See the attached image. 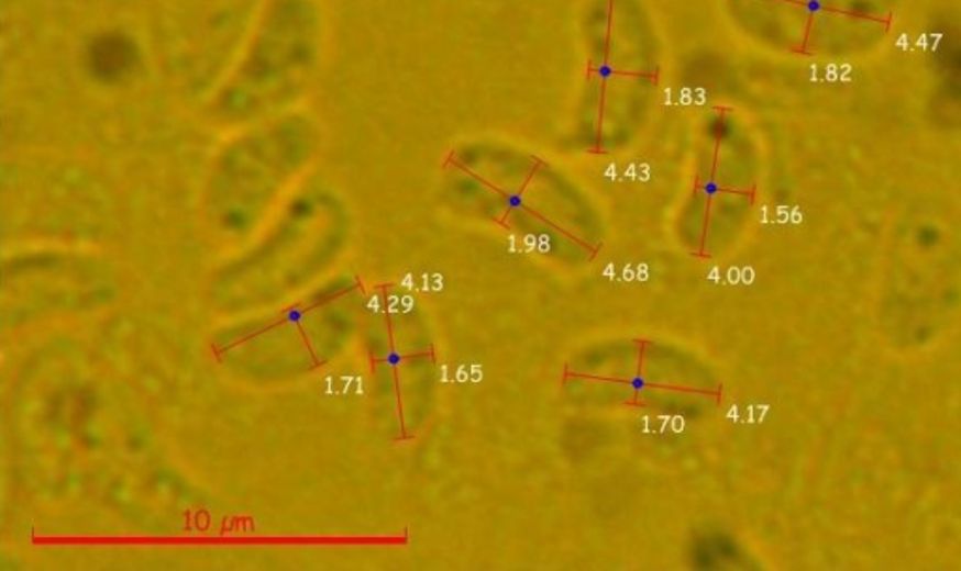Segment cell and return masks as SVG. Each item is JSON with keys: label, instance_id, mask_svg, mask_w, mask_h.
<instances>
[{"label": "cell", "instance_id": "obj_1", "mask_svg": "<svg viewBox=\"0 0 961 571\" xmlns=\"http://www.w3.org/2000/svg\"><path fill=\"white\" fill-rule=\"evenodd\" d=\"M314 31L316 21L307 4L288 0L267 23L252 60L244 66L243 83L254 77L257 87H263L273 100L278 92L276 85L291 83L297 74L305 76L314 55Z\"/></svg>", "mask_w": 961, "mask_h": 571}, {"label": "cell", "instance_id": "obj_2", "mask_svg": "<svg viewBox=\"0 0 961 571\" xmlns=\"http://www.w3.org/2000/svg\"><path fill=\"white\" fill-rule=\"evenodd\" d=\"M135 64V49L130 42L119 36L98 40L90 49V66L98 77L115 81L126 76Z\"/></svg>", "mask_w": 961, "mask_h": 571}, {"label": "cell", "instance_id": "obj_3", "mask_svg": "<svg viewBox=\"0 0 961 571\" xmlns=\"http://www.w3.org/2000/svg\"><path fill=\"white\" fill-rule=\"evenodd\" d=\"M507 206H509V209H522V206H524L522 195H517V193L509 195V198H507Z\"/></svg>", "mask_w": 961, "mask_h": 571}, {"label": "cell", "instance_id": "obj_4", "mask_svg": "<svg viewBox=\"0 0 961 571\" xmlns=\"http://www.w3.org/2000/svg\"><path fill=\"white\" fill-rule=\"evenodd\" d=\"M633 390H644L647 388V381L642 379V377H634L633 381L629 382Z\"/></svg>", "mask_w": 961, "mask_h": 571}, {"label": "cell", "instance_id": "obj_5", "mask_svg": "<svg viewBox=\"0 0 961 571\" xmlns=\"http://www.w3.org/2000/svg\"><path fill=\"white\" fill-rule=\"evenodd\" d=\"M703 191H705L706 195H716L719 191V186L716 184V182H708V184H705V188H703Z\"/></svg>", "mask_w": 961, "mask_h": 571}, {"label": "cell", "instance_id": "obj_6", "mask_svg": "<svg viewBox=\"0 0 961 571\" xmlns=\"http://www.w3.org/2000/svg\"><path fill=\"white\" fill-rule=\"evenodd\" d=\"M599 74H601L603 77H609L610 68H607V66H603V68H599Z\"/></svg>", "mask_w": 961, "mask_h": 571}]
</instances>
